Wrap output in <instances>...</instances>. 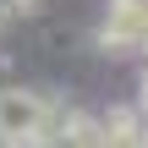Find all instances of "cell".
Masks as SVG:
<instances>
[{
    "instance_id": "obj_2",
    "label": "cell",
    "mask_w": 148,
    "mask_h": 148,
    "mask_svg": "<svg viewBox=\"0 0 148 148\" xmlns=\"http://www.w3.org/2000/svg\"><path fill=\"white\" fill-rule=\"evenodd\" d=\"M93 38H99V49H143V38H148V0H110Z\"/></svg>"
},
{
    "instance_id": "obj_6",
    "label": "cell",
    "mask_w": 148,
    "mask_h": 148,
    "mask_svg": "<svg viewBox=\"0 0 148 148\" xmlns=\"http://www.w3.org/2000/svg\"><path fill=\"white\" fill-rule=\"evenodd\" d=\"M143 49H148V38H143Z\"/></svg>"
},
{
    "instance_id": "obj_4",
    "label": "cell",
    "mask_w": 148,
    "mask_h": 148,
    "mask_svg": "<svg viewBox=\"0 0 148 148\" xmlns=\"http://www.w3.org/2000/svg\"><path fill=\"white\" fill-rule=\"evenodd\" d=\"M38 0H0V22H16V16H33Z\"/></svg>"
},
{
    "instance_id": "obj_5",
    "label": "cell",
    "mask_w": 148,
    "mask_h": 148,
    "mask_svg": "<svg viewBox=\"0 0 148 148\" xmlns=\"http://www.w3.org/2000/svg\"><path fill=\"white\" fill-rule=\"evenodd\" d=\"M137 115L148 121V71H143V88H137Z\"/></svg>"
},
{
    "instance_id": "obj_7",
    "label": "cell",
    "mask_w": 148,
    "mask_h": 148,
    "mask_svg": "<svg viewBox=\"0 0 148 148\" xmlns=\"http://www.w3.org/2000/svg\"><path fill=\"white\" fill-rule=\"evenodd\" d=\"M0 27H5V22H0Z\"/></svg>"
},
{
    "instance_id": "obj_3",
    "label": "cell",
    "mask_w": 148,
    "mask_h": 148,
    "mask_svg": "<svg viewBox=\"0 0 148 148\" xmlns=\"http://www.w3.org/2000/svg\"><path fill=\"white\" fill-rule=\"evenodd\" d=\"M99 132H104V148H148V121L137 110H110L104 121H99Z\"/></svg>"
},
{
    "instance_id": "obj_1",
    "label": "cell",
    "mask_w": 148,
    "mask_h": 148,
    "mask_svg": "<svg viewBox=\"0 0 148 148\" xmlns=\"http://www.w3.org/2000/svg\"><path fill=\"white\" fill-rule=\"evenodd\" d=\"M49 104L55 99L38 88H0V148H33Z\"/></svg>"
}]
</instances>
